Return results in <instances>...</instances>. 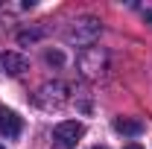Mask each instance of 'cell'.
I'll return each mask as SVG.
<instances>
[{
	"label": "cell",
	"mask_w": 152,
	"mask_h": 149,
	"mask_svg": "<svg viewBox=\"0 0 152 149\" xmlns=\"http://www.w3.org/2000/svg\"><path fill=\"white\" fill-rule=\"evenodd\" d=\"M123 149H143L140 143H129V146H123Z\"/></svg>",
	"instance_id": "30bf717a"
},
{
	"label": "cell",
	"mask_w": 152,
	"mask_h": 149,
	"mask_svg": "<svg viewBox=\"0 0 152 149\" xmlns=\"http://www.w3.org/2000/svg\"><path fill=\"white\" fill-rule=\"evenodd\" d=\"M99 32H102V23H99V18H94V15H82V18H76L70 26H67V41L70 44H76V47H91L96 38H99Z\"/></svg>",
	"instance_id": "7a4b0ae2"
},
{
	"label": "cell",
	"mask_w": 152,
	"mask_h": 149,
	"mask_svg": "<svg viewBox=\"0 0 152 149\" xmlns=\"http://www.w3.org/2000/svg\"><path fill=\"white\" fill-rule=\"evenodd\" d=\"M20 129H23V120H20L15 111H9V108H0V134H6V137H18Z\"/></svg>",
	"instance_id": "8992f818"
},
{
	"label": "cell",
	"mask_w": 152,
	"mask_h": 149,
	"mask_svg": "<svg viewBox=\"0 0 152 149\" xmlns=\"http://www.w3.org/2000/svg\"><path fill=\"white\" fill-rule=\"evenodd\" d=\"M0 149H3V146H0Z\"/></svg>",
	"instance_id": "5bb4252c"
},
{
	"label": "cell",
	"mask_w": 152,
	"mask_h": 149,
	"mask_svg": "<svg viewBox=\"0 0 152 149\" xmlns=\"http://www.w3.org/2000/svg\"><path fill=\"white\" fill-rule=\"evenodd\" d=\"M67 99H70V85L67 82H58V79L41 85L32 93V102H35L41 111H58L61 105H67Z\"/></svg>",
	"instance_id": "6da1fadb"
},
{
	"label": "cell",
	"mask_w": 152,
	"mask_h": 149,
	"mask_svg": "<svg viewBox=\"0 0 152 149\" xmlns=\"http://www.w3.org/2000/svg\"><path fill=\"white\" fill-rule=\"evenodd\" d=\"M146 20H149V23H152V9H149V12H146Z\"/></svg>",
	"instance_id": "8fae6325"
},
{
	"label": "cell",
	"mask_w": 152,
	"mask_h": 149,
	"mask_svg": "<svg viewBox=\"0 0 152 149\" xmlns=\"http://www.w3.org/2000/svg\"><path fill=\"white\" fill-rule=\"evenodd\" d=\"M79 70L85 79H105L108 76V53L102 47H88L79 56Z\"/></svg>",
	"instance_id": "3957f363"
},
{
	"label": "cell",
	"mask_w": 152,
	"mask_h": 149,
	"mask_svg": "<svg viewBox=\"0 0 152 149\" xmlns=\"http://www.w3.org/2000/svg\"><path fill=\"white\" fill-rule=\"evenodd\" d=\"M38 38H41V29H23V32H18V44H32Z\"/></svg>",
	"instance_id": "ba28073f"
},
{
	"label": "cell",
	"mask_w": 152,
	"mask_h": 149,
	"mask_svg": "<svg viewBox=\"0 0 152 149\" xmlns=\"http://www.w3.org/2000/svg\"><path fill=\"white\" fill-rule=\"evenodd\" d=\"M82 134H85V126L79 120H61L53 129V149H76Z\"/></svg>",
	"instance_id": "277c9868"
},
{
	"label": "cell",
	"mask_w": 152,
	"mask_h": 149,
	"mask_svg": "<svg viewBox=\"0 0 152 149\" xmlns=\"http://www.w3.org/2000/svg\"><path fill=\"white\" fill-rule=\"evenodd\" d=\"M44 58H47V64H56V67H58V64H64V56H61L58 50H47V56H44Z\"/></svg>",
	"instance_id": "9c48e42d"
},
{
	"label": "cell",
	"mask_w": 152,
	"mask_h": 149,
	"mask_svg": "<svg viewBox=\"0 0 152 149\" xmlns=\"http://www.w3.org/2000/svg\"><path fill=\"white\" fill-rule=\"evenodd\" d=\"M0 67H3V73H9V76H20L23 70H29V58L9 50V53H0Z\"/></svg>",
	"instance_id": "5b68a950"
},
{
	"label": "cell",
	"mask_w": 152,
	"mask_h": 149,
	"mask_svg": "<svg viewBox=\"0 0 152 149\" xmlns=\"http://www.w3.org/2000/svg\"><path fill=\"white\" fill-rule=\"evenodd\" d=\"M94 149H105V146H94Z\"/></svg>",
	"instance_id": "7c38bea8"
},
{
	"label": "cell",
	"mask_w": 152,
	"mask_h": 149,
	"mask_svg": "<svg viewBox=\"0 0 152 149\" xmlns=\"http://www.w3.org/2000/svg\"><path fill=\"white\" fill-rule=\"evenodd\" d=\"M0 108H3V105H0Z\"/></svg>",
	"instance_id": "4fadbf2b"
},
{
	"label": "cell",
	"mask_w": 152,
	"mask_h": 149,
	"mask_svg": "<svg viewBox=\"0 0 152 149\" xmlns=\"http://www.w3.org/2000/svg\"><path fill=\"white\" fill-rule=\"evenodd\" d=\"M114 129L120 131V134L137 137V134L143 131V123H140V120H134V117H117V120H114Z\"/></svg>",
	"instance_id": "52a82bcc"
}]
</instances>
